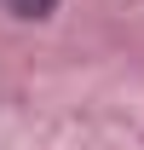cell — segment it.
Returning a JSON list of instances; mask_svg holds the SVG:
<instances>
[{
	"label": "cell",
	"instance_id": "obj_1",
	"mask_svg": "<svg viewBox=\"0 0 144 150\" xmlns=\"http://www.w3.org/2000/svg\"><path fill=\"white\" fill-rule=\"evenodd\" d=\"M6 6H12L18 18H46V12H52L58 0H6Z\"/></svg>",
	"mask_w": 144,
	"mask_h": 150
}]
</instances>
